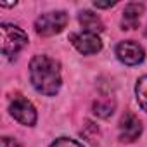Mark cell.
<instances>
[{"instance_id": "obj_4", "label": "cell", "mask_w": 147, "mask_h": 147, "mask_svg": "<svg viewBox=\"0 0 147 147\" xmlns=\"http://www.w3.org/2000/svg\"><path fill=\"white\" fill-rule=\"evenodd\" d=\"M9 113H11V116H12L16 121H19V123L24 125V126H35V123H36V111H35V106H33L28 99H24V97H21V95H16V97L11 100V104H9Z\"/></svg>"}, {"instance_id": "obj_9", "label": "cell", "mask_w": 147, "mask_h": 147, "mask_svg": "<svg viewBox=\"0 0 147 147\" xmlns=\"http://www.w3.org/2000/svg\"><path fill=\"white\" fill-rule=\"evenodd\" d=\"M78 21L83 26V31H90V33H100L104 30V23L102 19L94 14L92 11H82L78 14Z\"/></svg>"}, {"instance_id": "obj_8", "label": "cell", "mask_w": 147, "mask_h": 147, "mask_svg": "<svg viewBox=\"0 0 147 147\" xmlns=\"http://www.w3.org/2000/svg\"><path fill=\"white\" fill-rule=\"evenodd\" d=\"M144 5L142 4H128L123 11V18H121V26L123 30H135L138 26V21L144 14Z\"/></svg>"}, {"instance_id": "obj_2", "label": "cell", "mask_w": 147, "mask_h": 147, "mask_svg": "<svg viewBox=\"0 0 147 147\" xmlns=\"http://www.w3.org/2000/svg\"><path fill=\"white\" fill-rule=\"evenodd\" d=\"M0 38H2V54L5 57L16 55L28 45V35L16 24H0Z\"/></svg>"}, {"instance_id": "obj_11", "label": "cell", "mask_w": 147, "mask_h": 147, "mask_svg": "<svg viewBox=\"0 0 147 147\" xmlns=\"http://www.w3.org/2000/svg\"><path fill=\"white\" fill-rule=\"evenodd\" d=\"M135 95H137V102L138 106L147 113V75L138 78L137 87H135Z\"/></svg>"}, {"instance_id": "obj_13", "label": "cell", "mask_w": 147, "mask_h": 147, "mask_svg": "<svg viewBox=\"0 0 147 147\" xmlns=\"http://www.w3.org/2000/svg\"><path fill=\"white\" fill-rule=\"evenodd\" d=\"M50 147H83L80 142L76 140H73V138H66V137H61L57 140H54L50 144Z\"/></svg>"}, {"instance_id": "obj_10", "label": "cell", "mask_w": 147, "mask_h": 147, "mask_svg": "<svg viewBox=\"0 0 147 147\" xmlns=\"http://www.w3.org/2000/svg\"><path fill=\"white\" fill-rule=\"evenodd\" d=\"M116 109V104L113 100H95L94 102V114L99 118H109L113 116Z\"/></svg>"}, {"instance_id": "obj_12", "label": "cell", "mask_w": 147, "mask_h": 147, "mask_svg": "<svg viewBox=\"0 0 147 147\" xmlns=\"http://www.w3.org/2000/svg\"><path fill=\"white\" fill-rule=\"evenodd\" d=\"M82 135L87 137L88 142L97 144V142H99V135H100V131H99V128H97L92 121H87L85 126H83V130H82Z\"/></svg>"}, {"instance_id": "obj_5", "label": "cell", "mask_w": 147, "mask_h": 147, "mask_svg": "<svg viewBox=\"0 0 147 147\" xmlns=\"http://www.w3.org/2000/svg\"><path fill=\"white\" fill-rule=\"evenodd\" d=\"M69 42L83 55H92V54H97V52L102 50V40L99 38L97 33H90V31L71 33Z\"/></svg>"}, {"instance_id": "obj_16", "label": "cell", "mask_w": 147, "mask_h": 147, "mask_svg": "<svg viewBox=\"0 0 147 147\" xmlns=\"http://www.w3.org/2000/svg\"><path fill=\"white\" fill-rule=\"evenodd\" d=\"M145 38H147V28H145Z\"/></svg>"}, {"instance_id": "obj_15", "label": "cell", "mask_w": 147, "mask_h": 147, "mask_svg": "<svg viewBox=\"0 0 147 147\" xmlns=\"http://www.w3.org/2000/svg\"><path fill=\"white\" fill-rule=\"evenodd\" d=\"M116 2H94V5L97 9H107V7H113Z\"/></svg>"}, {"instance_id": "obj_1", "label": "cell", "mask_w": 147, "mask_h": 147, "mask_svg": "<svg viewBox=\"0 0 147 147\" xmlns=\"http://www.w3.org/2000/svg\"><path fill=\"white\" fill-rule=\"evenodd\" d=\"M30 82L42 95H55L62 85L61 66L49 55H35L30 62Z\"/></svg>"}, {"instance_id": "obj_3", "label": "cell", "mask_w": 147, "mask_h": 147, "mask_svg": "<svg viewBox=\"0 0 147 147\" xmlns=\"http://www.w3.org/2000/svg\"><path fill=\"white\" fill-rule=\"evenodd\" d=\"M67 24V14L64 11H54L42 14L35 21V31L42 36H52L61 33Z\"/></svg>"}, {"instance_id": "obj_14", "label": "cell", "mask_w": 147, "mask_h": 147, "mask_svg": "<svg viewBox=\"0 0 147 147\" xmlns=\"http://www.w3.org/2000/svg\"><path fill=\"white\" fill-rule=\"evenodd\" d=\"M2 147H21V144L16 142V140L11 138V137H4V138H2Z\"/></svg>"}, {"instance_id": "obj_6", "label": "cell", "mask_w": 147, "mask_h": 147, "mask_svg": "<svg viewBox=\"0 0 147 147\" xmlns=\"http://www.w3.org/2000/svg\"><path fill=\"white\" fill-rule=\"evenodd\" d=\"M116 55L118 59L126 64V66H137L144 61L145 57V52L142 49V45H138L137 42L133 40H125V42H119L116 45Z\"/></svg>"}, {"instance_id": "obj_7", "label": "cell", "mask_w": 147, "mask_h": 147, "mask_svg": "<svg viewBox=\"0 0 147 147\" xmlns=\"http://www.w3.org/2000/svg\"><path fill=\"white\" fill-rule=\"evenodd\" d=\"M142 135V123L133 113H126L119 119V140L121 142H135Z\"/></svg>"}]
</instances>
